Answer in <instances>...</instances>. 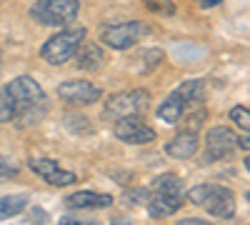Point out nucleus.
Returning a JSON list of instances; mask_svg holds the SVG:
<instances>
[{
  "label": "nucleus",
  "instance_id": "nucleus-7",
  "mask_svg": "<svg viewBox=\"0 0 250 225\" xmlns=\"http://www.w3.org/2000/svg\"><path fill=\"white\" fill-rule=\"evenodd\" d=\"M150 33V28L140 23V20H130V23H118V25H108L105 30L100 33V43L108 45L113 50H128L135 43Z\"/></svg>",
  "mask_w": 250,
  "mask_h": 225
},
{
  "label": "nucleus",
  "instance_id": "nucleus-4",
  "mask_svg": "<svg viewBox=\"0 0 250 225\" xmlns=\"http://www.w3.org/2000/svg\"><path fill=\"white\" fill-rule=\"evenodd\" d=\"M80 10V0H35L30 8V18L40 25L62 28L73 23Z\"/></svg>",
  "mask_w": 250,
  "mask_h": 225
},
{
  "label": "nucleus",
  "instance_id": "nucleus-24",
  "mask_svg": "<svg viewBox=\"0 0 250 225\" xmlns=\"http://www.w3.org/2000/svg\"><path fill=\"white\" fill-rule=\"evenodd\" d=\"M178 225H213V223H208V220H198V218H183Z\"/></svg>",
  "mask_w": 250,
  "mask_h": 225
},
{
  "label": "nucleus",
  "instance_id": "nucleus-1",
  "mask_svg": "<svg viewBox=\"0 0 250 225\" xmlns=\"http://www.w3.org/2000/svg\"><path fill=\"white\" fill-rule=\"evenodd\" d=\"M183 205V183L178 175L165 173L153 180V185L148 188V215L150 218H168L175 215Z\"/></svg>",
  "mask_w": 250,
  "mask_h": 225
},
{
  "label": "nucleus",
  "instance_id": "nucleus-11",
  "mask_svg": "<svg viewBox=\"0 0 250 225\" xmlns=\"http://www.w3.org/2000/svg\"><path fill=\"white\" fill-rule=\"evenodd\" d=\"M235 148H238V135L230 128L215 125V128L208 130V135H205V150H208V155H210L213 160H225Z\"/></svg>",
  "mask_w": 250,
  "mask_h": 225
},
{
  "label": "nucleus",
  "instance_id": "nucleus-10",
  "mask_svg": "<svg viewBox=\"0 0 250 225\" xmlns=\"http://www.w3.org/2000/svg\"><path fill=\"white\" fill-rule=\"evenodd\" d=\"M103 95V90L88 80H65L58 85V98L65 100L70 105H93L98 103Z\"/></svg>",
  "mask_w": 250,
  "mask_h": 225
},
{
  "label": "nucleus",
  "instance_id": "nucleus-6",
  "mask_svg": "<svg viewBox=\"0 0 250 225\" xmlns=\"http://www.w3.org/2000/svg\"><path fill=\"white\" fill-rule=\"evenodd\" d=\"M203 100V80H188L180 88H175L168 98L160 103L158 108V118L165 120V123H178L183 110L190 105V103H198Z\"/></svg>",
  "mask_w": 250,
  "mask_h": 225
},
{
  "label": "nucleus",
  "instance_id": "nucleus-12",
  "mask_svg": "<svg viewBox=\"0 0 250 225\" xmlns=\"http://www.w3.org/2000/svg\"><path fill=\"white\" fill-rule=\"evenodd\" d=\"M113 205V198L108 193H93V190H80L65 198V208L68 210H98V208H108Z\"/></svg>",
  "mask_w": 250,
  "mask_h": 225
},
{
  "label": "nucleus",
  "instance_id": "nucleus-13",
  "mask_svg": "<svg viewBox=\"0 0 250 225\" xmlns=\"http://www.w3.org/2000/svg\"><path fill=\"white\" fill-rule=\"evenodd\" d=\"M198 135L195 133H188V130H183V133H178L168 145H165V153H168L170 158H175V160H188V158H193L195 153H198Z\"/></svg>",
  "mask_w": 250,
  "mask_h": 225
},
{
  "label": "nucleus",
  "instance_id": "nucleus-18",
  "mask_svg": "<svg viewBox=\"0 0 250 225\" xmlns=\"http://www.w3.org/2000/svg\"><path fill=\"white\" fill-rule=\"evenodd\" d=\"M45 183H48V185H53V188H65V185H73V183H75V173L58 168L55 173H50L45 178Z\"/></svg>",
  "mask_w": 250,
  "mask_h": 225
},
{
  "label": "nucleus",
  "instance_id": "nucleus-19",
  "mask_svg": "<svg viewBox=\"0 0 250 225\" xmlns=\"http://www.w3.org/2000/svg\"><path fill=\"white\" fill-rule=\"evenodd\" d=\"M230 120L235 123V125H238L243 133L250 130V110H248L245 105H235V108L230 110Z\"/></svg>",
  "mask_w": 250,
  "mask_h": 225
},
{
  "label": "nucleus",
  "instance_id": "nucleus-21",
  "mask_svg": "<svg viewBox=\"0 0 250 225\" xmlns=\"http://www.w3.org/2000/svg\"><path fill=\"white\" fill-rule=\"evenodd\" d=\"M145 5H148V10L163 13V15H173L175 13V5L170 3V0H145Z\"/></svg>",
  "mask_w": 250,
  "mask_h": 225
},
{
  "label": "nucleus",
  "instance_id": "nucleus-8",
  "mask_svg": "<svg viewBox=\"0 0 250 225\" xmlns=\"http://www.w3.org/2000/svg\"><path fill=\"white\" fill-rule=\"evenodd\" d=\"M145 108H150V95L145 90H128V93H118L108 100L105 115L118 120L128 115H140Z\"/></svg>",
  "mask_w": 250,
  "mask_h": 225
},
{
  "label": "nucleus",
  "instance_id": "nucleus-14",
  "mask_svg": "<svg viewBox=\"0 0 250 225\" xmlns=\"http://www.w3.org/2000/svg\"><path fill=\"white\" fill-rule=\"evenodd\" d=\"M78 60V68L83 70H100V65L105 63V55H103V48L93 45V43H80V48L73 55Z\"/></svg>",
  "mask_w": 250,
  "mask_h": 225
},
{
  "label": "nucleus",
  "instance_id": "nucleus-9",
  "mask_svg": "<svg viewBox=\"0 0 250 225\" xmlns=\"http://www.w3.org/2000/svg\"><path fill=\"white\" fill-rule=\"evenodd\" d=\"M115 135L128 143V145H145V143L155 140V130L145 123L140 115H128V118H118Z\"/></svg>",
  "mask_w": 250,
  "mask_h": 225
},
{
  "label": "nucleus",
  "instance_id": "nucleus-25",
  "mask_svg": "<svg viewBox=\"0 0 250 225\" xmlns=\"http://www.w3.org/2000/svg\"><path fill=\"white\" fill-rule=\"evenodd\" d=\"M248 145H250V143H248V135H243V138H238V148H243V150H248Z\"/></svg>",
  "mask_w": 250,
  "mask_h": 225
},
{
  "label": "nucleus",
  "instance_id": "nucleus-26",
  "mask_svg": "<svg viewBox=\"0 0 250 225\" xmlns=\"http://www.w3.org/2000/svg\"><path fill=\"white\" fill-rule=\"evenodd\" d=\"M218 3V0H203V5H208V8H210V5H215Z\"/></svg>",
  "mask_w": 250,
  "mask_h": 225
},
{
  "label": "nucleus",
  "instance_id": "nucleus-15",
  "mask_svg": "<svg viewBox=\"0 0 250 225\" xmlns=\"http://www.w3.org/2000/svg\"><path fill=\"white\" fill-rule=\"evenodd\" d=\"M25 205H28L25 195H5V198H0V220L20 215L25 210Z\"/></svg>",
  "mask_w": 250,
  "mask_h": 225
},
{
  "label": "nucleus",
  "instance_id": "nucleus-16",
  "mask_svg": "<svg viewBox=\"0 0 250 225\" xmlns=\"http://www.w3.org/2000/svg\"><path fill=\"white\" fill-rule=\"evenodd\" d=\"M18 118L15 103H13V95L8 93V88H0V123H10Z\"/></svg>",
  "mask_w": 250,
  "mask_h": 225
},
{
  "label": "nucleus",
  "instance_id": "nucleus-23",
  "mask_svg": "<svg viewBox=\"0 0 250 225\" xmlns=\"http://www.w3.org/2000/svg\"><path fill=\"white\" fill-rule=\"evenodd\" d=\"M60 225H103V223H95V220H80V218L65 215V218H60Z\"/></svg>",
  "mask_w": 250,
  "mask_h": 225
},
{
  "label": "nucleus",
  "instance_id": "nucleus-2",
  "mask_svg": "<svg viewBox=\"0 0 250 225\" xmlns=\"http://www.w3.org/2000/svg\"><path fill=\"white\" fill-rule=\"evenodd\" d=\"M188 200L193 205H200L203 210H208L215 218H233L235 215V195L230 188L225 185H213V183H205V185H195L190 193H188Z\"/></svg>",
  "mask_w": 250,
  "mask_h": 225
},
{
  "label": "nucleus",
  "instance_id": "nucleus-5",
  "mask_svg": "<svg viewBox=\"0 0 250 225\" xmlns=\"http://www.w3.org/2000/svg\"><path fill=\"white\" fill-rule=\"evenodd\" d=\"M5 88L13 95V103H15L18 115H23V113H43L48 108L45 90L40 88L33 78H28V75H20V78L10 80Z\"/></svg>",
  "mask_w": 250,
  "mask_h": 225
},
{
  "label": "nucleus",
  "instance_id": "nucleus-22",
  "mask_svg": "<svg viewBox=\"0 0 250 225\" xmlns=\"http://www.w3.org/2000/svg\"><path fill=\"white\" fill-rule=\"evenodd\" d=\"M125 203H148V188H133L125 193Z\"/></svg>",
  "mask_w": 250,
  "mask_h": 225
},
{
  "label": "nucleus",
  "instance_id": "nucleus-3",
  "mask_svg": "<svg viewBox=\"0 0 250 225\" xmlns=\"http://www.w3.org/2000/svg\"><path fill=\"white\" fill-rule=\"evenodd\" d=\"M85 28H65V30H60L55 33L53 38H48L43 48H40V58L45 60V63L50 65H62V63H68V60L75 55V50L80 48V43L85 40Z\"/></svg>",
  "mask_w": 250,
  "mask_h": 225
},
{
  "label": "nucleus",
  "instance_id": "nucleus-20",
  "mask_svg": "<svg viewBox=\"0 0 250 225\" xmlns=\"http://www.w3.org/2000/svg\"><path fill=\"white\" fill-rule=\"evenodd\" d=\"M18 173H20V168L15 165V163H13L10 158H5V155H0V183L15 178Z\"/></svg>",
  "mask_w": 250,
  "mask_h": 225
},
{
  "label": "nucleus",
  "instance_id": "nucleus-17",
  "mask_svg": "<svg viewBox=\"0 0 250 225\" xmlns=\"http://www.w3.org/2000/svg\"><path fill=\"white\" fill-rule=\"evenodd\" d=\"M60 165H58V163L55 160H50V158H35V160H30V170L35 173V175H40V178H48L50 173H55Z\"/></svg>",
  "mask_w": 250,
  "mask_h": 225
}]
</instances>
